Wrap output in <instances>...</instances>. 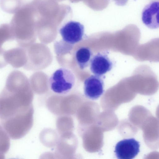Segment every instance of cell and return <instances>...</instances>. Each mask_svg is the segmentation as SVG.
<instances>
[{
    "mask_svg": "<svg viewBox=\"0 0 159 159\" xmlns=\"http://www.w3.org/2000/svg\"><path fill=\"white\" fill-rule=\"evenodd\" d=\"M30 99L27 85H5L0 93V120L27 110Z\"/></svg>",
    "mask_w": 159,
    "mask_h": 159,
    "instance_id": "1",
    "label": "cell"
},
{
    "mask_svg": "<svg viewBox=\"0 0 159 159\" xmlns=\"http://www.w3.org/2000/svg\"><path fill=\"white\" fill-rule=\"evenodd\" d=\"M35 8L31 5L24 4L15 13L9 24L14 40L19 47L27 44L34 21Z\"/></svg>",
    "mask_w": 159,
    "mask_h": 159,
    "instance_id": "2",
    "label": "cell"
},
{
    "mask_svg": "<svg viewBox=\"0 0 159 159\" xmlns=\"http://www.w3.org/2000/svg\"><path fill=\"white\" fill-rule=\"evenodd\" d=\"M2 126L9 137L13 139L23 137L31 125V113L27 110L6 119L1 120Z\"/></svg>",
    "mask_w": 159,
    "mask_h": 159,
    "instance_id": "3",
    "label": "cell"
},
{
    "mask_svg": "<svg viewBox=\"0 0 159 159\" xmlns=\"http://www.w3.org/2000/svg\"><path fill=\"white\" fill-rule=\"evenodd\" d=\"M75 81V76L70 70L61 68L56 70L50 78V87L57 94H65L71 91Z\"/></svg>",
    "mask_w": 159,
    "mask_h": 159,
    "instance_id": "4",
    "label": "cell"
},
{
    "mask_svg": "<svg viewBox=\"0 0 159 159\" xmlns=\"http://www.w3.org/2000/svg\"><path fill=\"white\" fill-rule=\"evenodd\" d=\"M59 33L65 42L70 44H74L83 39L84 28L80 22L70 20L60 28Z\"/></svg>",
    "mask_w": 159,
    "mask_h": 159,
    "instance_id": "5",
    "label": "cell"
},
{
    "mask_svg": "<svg viewBox=\"0 0 159 159\" xmlns=\"http://www.w3.org/2000/svg\"><path fill=\"white\" fill-rule=\"evenodd\" d=\"M139 142L132 138L124 139L116 145L115 152L117 158L120 159H132L139 152Z\"/></svg>",
    "mask_w": 159,
    "mask_h": 159,
    "instance_id": "6",
    "label": "cell"
},
{
    "mask_svg": "<svg viewBox=\"0 0 159 159\" xmlns=\"http://www.w3.org/2000/svg\"><path fill=\"white\" fill-rule=\"evenodd\" d=\"M104 82L101 76L91 75L84 82V94L87 98L93 100L99 98L103 93Z\"/></svg>",
    "mask_w": 159,
    "mask_h": 159,
    "instance_id": "7",
    "label": "cell"
},
{
    "mask_svg": "<svg viewBox=\"0 0 159 159\" xmlns=\"http://www.w3.org/2000/svg\"><path fill=\"white\" fill-rule=\"evenodd\" d=\"M90 65L91 72L95 75L101 76L111 70L113 64L106 54L99 52L93 57Z\"/></svg>",
    "mask_w": 159,
    "mask_h": 159,
    "instance_id": "8",
    "label": "cell"
},
{
    "mask_svg": "<svg viewBox=\"0 0 159 159\" xmlns=\"http://www.w3.org/2000/svg\"><path fill=\"white\" fill-rule=\"evenodd\" d=\"M159 2L153 1L146 5L142 13V20L143 23L151 29L159 27Z\"/></svg>",
    "mask_w": 159,
    "mask_h": 159,
    "instance_id": "9",
    "label": "cell"
},
{
    "mask_svg": "<svg viewBox=\"0 0 159 159\" xmlns=\"http://www.w3.org/2000/svg\"><path fill=\"white\" fill-rule=\"evenodd\" d=\"M4 56L7 64H10L14 68L24 66L26 61L25 52L22 47L19 46L5 50Z\"/></svg>",
    "mask_w": 159,
    "mask_h": 159,
    "instance_id": "10",
    "label": "cell"
},
{
    "mask_svg": "<svg viewBox=\"0 0 159 159\" xmlns=\"http://www.w3.org/2000/svg\"><path fill=\"white\" fill-rule=\"evenodd\" d=\"M93 57L91 50L87 47H82L78 49L75 54V59L79 68L82 70L87 67Z\"/></svg>",
    "mask_w": 159,
    "mask_h": 159,
    "instance_id": "11",
    "label": "cell"
},
{
    "mask_svg": "<svg viewBox=\"0 0 159 159\" xmlns=\"http://www.w3.org/2000/svg\"><path fill=\"white\" fill-rule=\"evenodd\" d=\"M21 6V0H0V7L4 12L15 14Z\"/></svg>",
    "mask_w": 159,
    "mask_h": 159,
    "instance_id": "12",
    "label": "cell"
},
{
    "mask_svg": "<svg viewBox=\"0 0 159 159\" xmlns=\"http://www.w3.org/2000/svg\"><path fill=\"white\" fill-rule=\"evenodd\" d=\"M7 133L0 125V159L4 158V154L10 147V139Z\"/></svg>",
    "mask_w": 159,
    "mask_h": 159,
    "instance_id": "13",
    "label": "cell"
},
{
    "mask_svg": "<svg viewBox=\"0 0 159 159\" xmlns=\"http://www.w3.org/2000/svg\"><path fill=\"white\" fill-rule=\"evenodd\" d=\"M9 24H3L0 26V48L6 41L14 40Z\"/></svg>",
    "mask_w": 159,
    "mask_h": 159,
    "instance_id": "14",
    "label": "cell"
},
{
    "mask_svg": "<svg viewBox=\"0 0 159 159\" xmlns=\"http://www.w3.org/2000/svg\"><path fill=\"white\" fill-rule=\"evenodd\" d=\"M5 51V50L2 48H0V69L4 67L8 64L4 57Z\"/></svg>",
    "mask_w": 159,
    "mask_h": 159,
    "instance_id": "15",
    "label": "cell"
},
{
    "mask_svg": "<svg viewBox=\"0 0 159 159\" xmlns=\"http://www.w3.org/2000/svg\"><path fill=\"white\" fill-rule=\"evenodd\" d=\"M116 3L119 6H124L127 2L128 0H114Z\"/></svg>",
    "mask_w": 159,
    "mask_h": 159,
    "instance_id": "16",
    "label": "cell"
}]
</instances>
